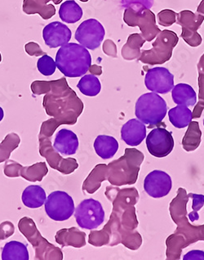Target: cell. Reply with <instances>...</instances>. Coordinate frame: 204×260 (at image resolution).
<instances>
[{"label":"cell","mask_w":204,"mask_h":260,"mask_svg":"<svg viewBox=\"0 0 204 260\" xmlns=\"http://www.w3.org/2000/svg\"><path fill=\"white\" fill-rule=\"evenodd\" d=\"M184 260H204V251L202 250H191L183 257Z\"/></svg>","instance_id":"40"},{"label":"cell","mask_w":204,"mask_h":260,"mask_svg":"<svg viewBox=\"0 0 204 260\" xmlns=\"http://www.w3.org/2000/svg\"><path fill=\"white\" fill-rule=\"evenodd\" d=\"M146 147L154 157H166L174 148V139L172 133L165 128H155L146 137Z\"/></svg>","instance_id":"15"},{"label":"cell","mask_w":204,"mask_h":260,"mask_svg":"<svg viewBox=\"0 0 204 260\" xmlns=\"http://www.w3.org/2000/svg\"><path fill=\"white\" fill-rule=\"evenodd\" d=\"M204 21V16L190 10H184L177 13V22L182 28L181 38L190 47H198L202 42V36L198 29Z\"/></svg>","instance_id":"12"},{"label":"cell","mask_w":204,"mask_h":260,"mask_svg":"<svg viewBox=\"0 0 204 260\" xmlns=\"http://www.w3.org/2000/svg\"><path fill=\"white\" fill-rule=\"evenodd\" d=\"M173 100L177 105L193 107L198 102L197 94L194 88L189 84H178L172 89Z\"/></svg>","instance_id":"24"},{"label":"cell","mask_w":204,"mask_h":260,"mask_svg":"<svg viewBox=\"0 0 204 260\" xmlns=\"http://www.w3.org/2000/svg\"><path fill=\"white\" fill-rule=\"evenodd\" d=\"M15 233V226L10 221H5L0 224V241L8 239Z\"/></svg>","instance_id":"37"},{"label":"cell","mask_w":204,"mask_h":260,"mask_svg":"<svg viewBox=\"0 0 204 260\" xmlns=\"http://www.w3.org/2000/svg\"><path fill=\"white\" fill-rule=\"evenodd\" d=\"M83 15V9L74 0L65 1L60 7L59 17L65 23H76L81 20Z\"/></svg>","instance_id":"28"},{"label":"cell","mask_w":204,"mask_h":260,"mask_svg":"<svg viewBox=\"0 0 204 260\" xmlns=\"http://www.w3.org/2000/svg\"><path fill=\"white\" fill-rule=\"evenodd\" d=\"M145 138L146 127L138 119L129 120L121 128V139L131 147L139 146Z\"/></svg>","instance_id":"20"},{"label":"cell","mask_w":204,"mask_h":260,"mask_svg":"<svg viewBox=\"0 0 204 260\" xmlns=\"http://www.w3.org/2000/svg\"><path fill=\"white\" fill-rule=\"evenodd\" d=\"M37 68L43 76H50L55 73L57 65L53 57L46 53L38 59L37 61Z\"/></svg>","instance_id":"33"},{"label":"cell","mask_w":204,"mask_h":260,"mask_svg":"<svg viewBox=\"0 0 204 260\" xmlns=\"http://www.w3.org/2000/svg\"><path fill=\"white\" fill-rule=\"evenodd\" d=\"M198 86H199L198 102L193 112V118L200 117L202 110L204 109V72L202 71H198Z\"/></svg>","instance_id":"35"},{"label":"cell","mask_w":204,"mask_h":260,"mask_svg":"<svg viewBox=\"0 0 204 260\" xmlns=\"http://www.w3.org/2000/svg\"><path fill=\"white\" fill-rule=\"evenodd\" d=\"M145 42L146 41L141 34L135 33L130 35L121 50L123 58L128 61L139 58L141 53V47L143 46Z\"/></svg>","instance_id":"26"},{"label":"cell","mask_w":204,"mask_h":260,"mask_svg":"<svg viewBox=\"0 0 204 260\" xmlns=\"http://www.w3.org/2000/svg\"><path fill=\"white\" fill-rule=\"evenodd\" d=\"M4 116H5V112H4L2 107H0V122L2 121Z\"/></svg>","instance_id":"44"},{"label":"cell","mask_w":204,"mask_h":260,"mask_svg":"<svg viewBox=\"0 0 204 260\" xmlns=\"http://www.w3.org/2000/svg\"><path fill=\"white\" fill-rule=\"evenodd\" d=\"M105 36V29L100 21L94 18L83 21L75 31V40L89 50L101 46Z\"/></svg>","instance_id":"13"},{"label":"cell","mask_w":204,"mask_h":260,"mask_svg":"<svg viewBox=\"0 0 204 260\" xmlns=\"http://www.w3.org/2000/svg\"><path fill=\"white\" fill-rule=\"evenodd\" d=\"M203 125H204V118H203Z\"/></svg>","instance_id":"46"},{"label":"cell","mask_w":204,"mask_h":260,"mask_svg":"<svg viewBox=\"0 0 204 260\" xmlns=\"http://www.w3.org/2000/svg\"><path fill=\"white\" fill-rule=\"evenodd\" d=\"M189 201L185 189L179 188L177 196L169 206L173 221L178 225L176 233L167 240L168 259H180L181 250L193 242L204 241L203 226L189 225L186 215V204Z\"/></svg>","instance_id":"3"},{"label":"cell","mask_w":204,"mask_h":260,"mask_svg":"<svg viewBox=\"0 0 204 260\" xmlns=\"http://www.w3.org/2000/svg\"><path fill=\"white\" fill-rule=\"evenodd\" d=\"M197 68H198V71H202V72H204V53L200 57Z\"/></svg>","instance_id":"42"},{"label":"cell","mask_w":204,"mask_h":260,"mask_svg":"<svg viewBox=\"0 0 204 260\" xmlns=\"http://www.w3.org/2000/svg\"><path fill=\"white\" fill-rule=\"evenodd\" d=\"M56 65L65 77L85 76L92 66V56L88 48L76 43H68L59 48L56 55Z\"/></svg>","instance_id":"4"},{"label":"cell","mask_w":204,"mask_h":260,"mask_svg":"<svg viewBox=\"0 0 204 260\" xmlns=\"http://www.w3.org/2000/svg\"><path fill=\"white\" fill-rule=\"evenodd\" d=\"M173 187L172 178L162 170H154L145 177L144 190L149 197L162 198L169 195Z\"/></svg>","instance_id":"17"},{"label":"cell","mask_w":204,"mask_h":260,"mask_svg":"<svg viewBox=\"0 0 204 260\" xmlns=\"http://www.w3.org/2000/svg\"><path fill=\"white\" fill-rule=\"evenodd\" d=\"M169 120L177 128L187 127L193 120V112L189 107L178 105L169 111Z\"/></svg>","instance_id":"29"},{"label":"cell","mask_w":204,"mask_h":260,"mask_svg":"<svg viewBox=\"0 0 204 260\" xmlns=\"http://www.w3.org/2000/svg\"><path fill=\"white\" fill-rule=\"evenodd\" d=\"M177 13L171 9H165L158 13V25L171 26L177 22Z\"/></svg>","instance_id":"36"},{"label":"cell","mask_w":204,"mask_h":260,"mask_svg":"<svg viewBox=\"0 0 204 260\" xmlns=\"http://www.w3.org/2000/svg\"><path fill=\"white\" fill-rule=\"evenodd\" d=\"M52 138L38 135L39 154L46 159L51 168L59 171L61 174H70L78 168L77 160L74 158H65L54 148L52 144Z\"/></svg>","instance_id":"10"},{"label":"cell","mask_w":204,"mask_h":260,"mask_svg":"<svg viewBox=\"0 0 204 260\" xmlns=\"http://www.w3.org/2000/svg\"><path fill=\"white\" fill-rule=\"evenodd\" d=\"M81 2H89V0H80ZM58 5L62 2V0H24L22 9L26 14H38L43 19L49 20L56 14V9L54 5Z\"/></svg>","instance_id":"19"},{"label":"cell","mask_w":204,"mask_h":260,"mask_svg":"<svg viewBox=\"0 0 204 260\" xmlns=\"http://www.w3.org/2000/svg\"><path fill=\"white\" fill-rule=\"evenodd\" d=\"M4 172L9 178L21 177L29 182H41L49 173L45 162H38L30 166H22L18 162L12 159L6 160L4 166Z\"/></svg>","instance_id":"14"},{"label":"cell","mask_w":204,"mask_h":260,"mask_svg":"<svg viewBox=\"0 0 204 260\" xmlns=\"http://www.w3.org/2000/svg\"><path fill=\"white\" fill-rule=\"evenodd\" d=\"M18 229L35 251L37 260H62L63 253L59 247L54 246L41 235L35 222L30 217H23L18 222Z\"/></svg>","instance_id":"5"},{"label":"cell","mask_w":204,"mask_h":260,"mask_svg":"<svg viewBox=\"0 0 204 260\" xmlns=\"http://www.w3.org/2000/svg\"><path fill=\"white\" fill-rule=\"evenodd\" d=\"M103 52L105 54L111 57H117V47L112 40H105L103 44Z\"/></svg>","instance_id":"39"},{"label":"cell","mask_w":204,"mask_h":260,"mask_svg":"<svg viewBox=\"0 0 204 260\" xmlns=\"http://www.w3.org/2000/svg\"><path fill=\"white\" fill-rule=\"evenodd\" d=\"M143 153L135 148H127L125 155L109 165H97L83 183V191L93 194L107 180L114 186L134 184L137 182Z\"/></svg>","instance_id":"2"},{"label":"cell","mask_w":204,"mask_h":260,"mask_svg":"<svg viewBox=\"0 0 204 260\" xmlns=\"http://www.w3.org/2000/svg\"><path fill=\"white\" fill-rule=\"evenodd\" d=\"M74 214L78 226L87 230L97 229L105 221V210L101 202L92 198L80 202Z\"/></svg>","instance_id":"9"},{"label":"cell","mask_w":204,"mask_h":260,"mask_svg":"<svg viewBox=\"0 0 204 260\" xmlns=\"http://www.w3.org/2000/svg\"><path fill=\"white\" fill-rule=\"evenodd\" d=\"M3 260H29L27 246L19 241H12L5 244L2 250Z\"/></svg>","instance_id":"27"},{"label":"cell","mask_w":204,"mask_h":260,"mask_svg":"<svg viewBox=\"0 0 204 260\" xmlns=\"http://www.w3.org/2000/svg\"><path fill=\"white\" fill-rule=\"evenodd\" d=\"M47 197L45 189L38 185H30L24 190L21 201L24 206L30 209H37L45 205Z\"/></svg>","instance_id":"25"},{"label":"cell","mask_w":204,"mask_h":260,"mask_svg":"<svg viewBox=\"0 0 204 260\" xmlns=\"http://www.w3.org/2000/svg\"><path fill=\"white\" fill-rule=\"evenodd\" d=\"M168 113L166 101L156 92H147L137 99L135 105V115L140 121L149 125H158Z\"/></svg>","instance_id":"6"},{"label":"cell","mask_w":204,"mask_h":260,"mask_svg":"<svg viewBox=\"0 0 204 260\" xmlns=\"http://www.w3.org/2000/svg\"><path fill=\"white\" fill-rule=\"evenodd\" d=\"M25 52L33 57H41L43 55L46 54L41 49L39 45L37 43L30 42L25 45Z\"/></svg>","instance_id":"38"},{"label":"cell","mask_w":204,"mask_h":260,"mask_svg":"<svg viewBox=\"0 0 204 260\" xmlns=\"http://www.w3.org/2000/svg\"><path fill=\"white\" fill-rule=\"evenodd\" d=\"M91 74H93L94 76H101L102 74V68L101 66L92 65L89 68Z\"/></svg>","instance_id":"41"},{"label":"cell","mask_w":204,"mask_h":260,"mask_svg":"<svg viewBox=\"0 0 204 260\" xmlns=\"http://www.w3.org/2000/svg\"><path fill=\"white\" fill-rule=\"evenodd\" d=\"M79 142L73 131L66 128L59 130L56 135L53 147L61 155H72L77 152Z\"/></svg>","instance_id":"21"},{"label":"cell","mask_w":204,"mask_h":260,"mask_svg":"<svg viewBox=\"0 0 204 260\" xmlns=\"http://www.w3.org/2000/svg\"><path fill=\"white\" fill-rule=\"evenodd\" d=\"M124 21L130 27L138 26L146 42L154 40L161 31L157 25L155 14L141 4L127 8L124 13Z\"/></svg>","instance_id":"8"},{"label":"cell","mask_w":204,"mask_h":260,"mask_svg":"<svg viewBox=\"0 0 204 260\" xmlns=\"http://www.w3.org/2000/svg\"><path fill=\"white\" fill-rule=\"evenodd\" d=\"M21 143V138L16 133H11L0 143V163L9 159L11 153L17 149Z\"/></svg>","instance_id":"32"},{"label":"cell","mask_w":204,"mask_h":260,"mask_svg":"<svg viewBox=\"0 0 204 260\" xmlns=\"http://www.w3.org/2000/svg\"><path fill=\"white\" fill-rule=\"evenodd\" d=\"M179 42V38L173 30H161L149 50H141L138 61L147 65H161L173 57V49Z\"/></svg>","instance_id":"7"},{"label":"cell","mask_w":204,"mask_h":260,"mask_svg":"<svg viewBox=\"0 0 204 260\" xmlns=\"http://www.w3.org/2000/svg\"><path fill=\"white\" fill-rule=\"evenodd\" d=\"M71 37L70 28L60 21H53L43 29V38L47 46L50 48L63 46L70 42Z\"/></svg>","instance_id":"18"},{"label":"cell","mask_w":204,"mask_h":260,"mask_svg":"<svg viewBox=\"0 0 204 260\" xmlns=\"http://www.w3.org/2000/svg\"><path fill=\"white\" fill-rule=\"evenodd\" d=\"M197 13L203 15L204 16V0H202L198 5V9H197Z\"/></svg>","instance_id":"43"},{"label":"cell","mask_w":204,"mask_h":260,"mask_svg":"<svg viewBox=\"0 0 204 260\" xmlns=\"http://www.w3.org/2000/svg\"><path fill=\"white\" fill-rule=\"evenodd\" d=\"M1 61H2V55L0 53V62H1Z\"/></svg>","instance_id":"45"},{"label":"cell","mask_w":204,"mask_h":260,"mask_svg":"<svg viewBox=\"0 0 204 260\" xmlns=\"http://www.w3.org/2000/svg\"><path fill=\"white\" fill-rule=\"evenodd\" d=\"M30 88L34 94H45L43 106L47 115L52 116L43 122L39 135L52 138L59 126L76 124L85 106L65 77L51 81L35 80Z\"/></svg>","instance_id":"1"},{"label":"cell","mask_w":204,"mask_h":260,"mask_svg":"<svg viewBox=\"0 0 204 260\" xmlns=\"http://www.w3.org/2000/svg\"><path fill=\"white\" fill-rule=\"evenodd\" d=\"M94 149L98 156L103 159L114 157L118 150V141L109 135H99L95 139Z\"/></svg>","instance_id":"23"},{"label":"cell","mask_w":204,"mask_h":260,"mask_svg":"<svg viewBox=\"0 0 204 260\" xmlns=\"http://www.w3.org/2000/svg\"><path fill=\"white\" fill-rule=\"evenodd\" d=\"M48 216L54 221L68 220L74 214V202L68 193L55 191L49 194L45 203Z\"/></svg>","instance_id":"11"},{"label":"cell","mask_w":204,"mask_h":260,"mask_svg":"<svg viewBox=\"0 0 204 260\" xmlns=\"http://www.w3.org/2000/svg\"><path fill=\"white\" fill-rule=\"evenodd\" d=\"M86 234L76 228L61 229L55 236L56 242L65 246H73L74 248H81L86 245Z\"/></svg>","instance_id":"22"},{"label":"cell","mask_w":204,"mask_h":260,"mask_svg":"<svg viewBox=\"0 0 204 260\" xmlns=\"http://www.w3.org/2000/svg\"><path fill=\"white\" fill-rule=\"evenodd\" d=\"M188 198H191L193 200V205H192V211L189 213V220L192 222L194 221H198L199 219V215H198V211H199L204 206V196L199 195V194H194V193H189L188 194Z\"/></svg>","instance_id":"34"},{"label":"cell","mask_w":204,"mask_h":260,"mask_svg":"<svg viewBox=\"0 0 204 260\" xmlns=\"http://www.w3.org/2000/svg\"><path fill=\"white\" fill-rule=\"evenodd\" d=\"M77 88L85 96H95L99 94L101 92V84L97 76L90 74L83 76L77 84Z\"/></svg>","instance_id":"31"},{"label":"cell","mask_w":204,"mask_h":260,"mask_svg":"<svg viewBox=\"0 0 204 260\" xmlns=\"http://www.w3.org/2000/svg\"><path fill=\"white\" fill-rule=\"evenodd\" d=\"M188 126L189 128L182 139V145L185 151L190 152L199 147L202 132L200 130L198 121H191Z\"/></svg>","instance_id":"30"},{"label":"cell","mask_w":204,"mask_h":260,"mask_svg":"<svg viewBox=\"0 0 204 260\" xmlns=\"http://www.w3.org/2000/svg\"><path fill=\"white\" fill-rule=\"evenodd\" d=\"M145 85L150 92L166 94L174 87V76L167 68H151L145 74Z\"/></svg>","instance_id":"16"}]
</instances>
